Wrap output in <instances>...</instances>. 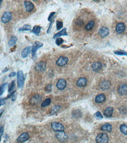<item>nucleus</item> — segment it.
Returning a JSON list of instances; mask_svg holds the SVG:
<instances>
[{"label":"nucleus","instance_id":"c03bdc74","mask_svg":"<svg viewBox=\"0 0 127 143\" xmlns=\"http://www.w3.org/2000/svg\"><path fill=\"white\" fill-rule=\"evenodd\" d=\"M16 95H15L14 94L13 95V96L12 97V100L13 101H15L16 100Z\"/></svg>","mask_w":127,"mask_h":143},{"label":"nucleus","instance_id":"f03ea898","mask_svg":"<svg viewBox=\"0 0 127 143\" xmlns=\"http://www.w3.org/2000/svg\"><path fill=\"white\" fill-rule=\"evenodd\" d=\"M43 46V44L39 41H36L34 43L32 49V58L34 59L36 58L37 57L36 53L37 50L41 47H42Z\"/></svg>","mask_w":127,"mask_h":143},{"label":"nucleus","instance_id":"9b49d317","mask_svg":"<svg viewBox=\"0 0 127 143\" xmlns=\"http://www.w3.org/2000/svg\"><path fill=\"white\" fill-rule=\"evenodd\" d=\"M109 34V30L107 27H102L99 31V34L101 37L104 38L107 37Z\"/></svg>","mask_w":127,"mask_h":143},{"label":"nucleus","instance_id":"20e7f679","mask_svg":"<svg viewBox=\"0 0 127 143\" xmlns=\"http://www.w3.org/2000/svg\"><path fill=\"white\" fill-rule=\"evenodd\" d=\"M51 126L54 131H64V125L61 123L57 122H53L51 123Z\"/></svg>","mask_w":127,"mask_h":143},{"label":"nucleus","instance_id":"f8f14e48","mask_svg":"<svg viewBox=\"0 0 127 143\" xmlns=\"http://www.w3.org/2000/svg\"><path fill=\"white\" fill-rule=\"evenodd\" d=\"M24 6L26 8V11L27 12H30L32 11L34 8V4L30 1H27L24 3Z\"/></svg>","mask_w":127,"mask_h":143},{"label":"nucleus","instance_id":"dca6fc26","mask_svg":"<svg viewBox=\"0 0 127 143\" xmlns=\"http://www.w3.org/2000/svg\"><path fill=\"white\" fill-rule=\"evenodd\" d=\"M32 50V47L31 46L27 47L22 52L21 56L24 58L26 57L31 52Z\"/></svg>","mask_w":127,"mask_h":143},{"label":"nucleus","instance_id":"4c0bfd02","mask_svg":"<svg viewBox=\"0 0 127 143\" xmlns=\"http://www.w3.org/2000/svg\"><path fill=\"white\" fill-rule=\"evenodd\" d=\"M53 22H54V21H53V19H52L51 20V23H50V24L49 29H47V33H49L50 32L51 29H52V24L53 23Z\"/></svg>","mask_w":127,"mask_h":143},{"label":"nucleus","instance_id":"5701e85b","mask_svg":"<svg viewBox=\"0 0 127 143\" xmlns=\"http://www.w3.org/2000/svg\"><path fill=\"white\" fill-rule=\"evenodd\" d=\"M41 29V27L39 26H34L31 32L34 33L35 35H38L40 34Z\"/></svg>","mask_w":127,"mask_h":143},{"label":"nucleus","instance_id":"bb28decb","mask_svg":"<svg viewBox=\"0 0 127 143\" xmlns=\"http://www.w3.org/2000/svg\"><path fill=\"white\" fill-rule=\"evenodd\" d=\"M51 103V99L50 98H46L42 102L41 106L44 107L49 106Z\"/></svg>","mask_w":127,"mask_h":143},{"label":"nucleus","instance_id":"2eb2a0df","mask_svg":"<svg viewBox=\"0 0 127 143\" xmlns=\"http://www.w3.org/2000/svg\"><path fill=\"white\" fill-rule=\"evenodd\" d=\"M125 27L123 23H119L116 27V31L118 34H121L125 31Z\"/></svg>","mask_w":127,"mask_h":143},{"label":"nucleus","instance_id":"6e6552de","mask_svg":"<svg viewBox=\"0 0 127 143\" xmlns=\"http://www.w3.org/2000/svg\"><path fill=\"white\" fill-rule=\"evenodd\" d=\"M42 97L40 95H36L31 98L30 100V103L32 105H37L40 103Z\"/></svg>","mask_w":127,"mask_h":143},{"label":"nucleus","instance_id":"412c9836","mask_svg":"<svg viewBox=\"0 0 127 143\" xmlns=\"http://www.w3.org/2000/svg\"><path fill=\"white\" fill-rule=\"evenodd\" d=\"M113 109L111 107H108L104 112V115L107 117H110L113 114Z\"/></svg>","mask_w":127,"mask_h":143},{"label":"nucleus","instance_id":"a18cd8bd","mask_svg":"<svg viewBox=\"0 0 127 143\" xmlns=\"http://www.w3.org/2000/svg\"><path fill=\"white\" fill-rule=\"evenodd\" d=\"M94 1H98L99 0H93Z\"/></svg>","mask_w":127,"mask_h":143},{"label":"nucleus","instance_id":"7ed1b4c3","mask_svg":"<svg viewBox=\"0 0 127 143\" xmlns=\"http://www.w3.org/2000/svg\"><path fill=\"white\" fill-rule=\"evenodd\" d=\"M24 80L25 78L23 72L19 71L17 74V84L19 88H23L24 85Z\"/></svg>","mask_w":127,"mask_h":143},{"label":"nucleus","instance_id":"6ab92c4d","mask_svg":"<svg viewBox=\"0 0 127 143\" xmlns=\"http://www.w3.org/2000/svg\"><path fill=\"white\" fill-rule=\"evenodd\" d=\"M100 87L103 90H107L110 88V83L107 81H102L100 84Z\"/></svg>","mask_w":127,"mask_h":143},{"label":"nucleus","instance_id":"aec40b11","mask_svg":"<svg viewBox=\"0 0 127 143\" xmlns=\"http://www.w3.org/2000/svg\"><path fill=\"white\" fill-rule=\"evenodd\" d=\"M106 100V97L104 94H102L97 95L96 97L95 101L98 103H101L104 102Z\"/></svg>","mask_w":127,"mask_h":143},{"label":"nucleus","instance_id":"9d476101","mask_svg":"<svg viewBox=\"0 0 127 143\" xmlns=\"http://www.w3.org/2000/svg\"><path fill=\"white\" fill-rule=\"evenodd\" d=\"M66 81L64 79L59 80L56 84V86L60 90H63L65 89L66 86Z\"/></svg>","mask_w":127,"mask_h":143},{"label":"nucleus","instance_id":"0eeeda50","mask_svg":"<svg viewBox=\"0 0 127 143\" xmlns=\"http://www.w3.org/2000/svg\"><path fill=\"white\" fill-rule=\"evenodd\" d=\"M69 59L67 57L61 56L56 61V64L59 66H63L67 64Z\"/></svg>","mask_w":127,"mask_h":143},{"label":"nucleus","instance_id":"49530a36","mask_svg":"<svg viewBox=\"0 0 127 143\" xmlns=\"http://www.w3.org/2000/svg\"></svg>","mask_w":127,"mask_h":143},{"label":"nucleus","instance_id":"39448f33","mask_svg":"<svg viewBox=\"0 0 127 143\" xmlns=\"http://www.w3.org/2000/svg\"><path fill=\"white\" fill-rule=\"evenodd\" d=\"M57 138L60 141L64 142L67 140L68 138L67 134L64 131H58L56 133Z\"/></svg>","mask_w":127,"mask_h":143},{"label":"nucleus","instance_id":"37998d69","mask_svg":"<svg viewBox=\"0 0 127 143\" xmlns=\"http://www.w3.org/2000/svg\"><path fill=\"white\" fill-rule=\"evenodd\" d=\"M15 75H16V73L15 72H12L9 74V77H14Z\"/></svg>","mask_w":127,"mask_h":143},{"label":"nucleus","instance_id":"f3484780","mask_svg":"<svg viewBox=\"0 0 127 143\" xmlns=\"http://www.w3.org/2000/svg\"><path fill=\"white\" fill-rule=\"evenodd\" d=\"M87 81L85 78H81L79 79L77 82V85L79 87H84L87 85Z\"/></svg>","mask_w":127,"mask_h":143},{"label":"nucleus","instance_id":"2f4dec72","mask_svg":"<svg viewBox=\"0 0 127 143\" xmlns=\"http://www.w3.org/2000/svg\"><path fill=\"white\" fill-rule=\"evenodd\" d=\"M8 85V83H5L3 84L2 85L0 86V95H2L5 90L6 88V86Z\"/></svg>","mask_w":127,"mask_h":143},{"label":"nucleus","instance_id":"ea45409f","mask_svg":"<svg viewBox=\"0 0 127 143\" xmlns=\"http://www.w3.org/2000/svg\"><path fill=\"white\" fill-rule=\"evenodd\" d=\"M52 85H49L46 88V90L48 92H50L52 90Z\"/></svg>","mask_w":127,"mask_h":143},{"label":"nucleus","instance_id":"393cba45","mask_svg":"<svg viewBox=\"0 0 127 143\" xmlns=\"http://www.w3.org/2000/svg\"><path fill=\"white\" fill-rule=\"evenodd\" d=\"M102 130L107 132H110L112 129V126L111 124L107 123L102 126L101 127Z\"/></svg>","mask_w":127,"mask_h":143},{"label":"nucleus","instance_id":"b1692460","mask_svg":"<svg viewBox=\"0 0 127 143\" xmlns=\"http://www.w3.org/2000/svg\"><path fill=\"white\" fill-rule=\"evenodd\" d=\"M17 38L16 36H12L9 42V46L10 47L13 46L15 45V44L17 43Z\"/></svg>","mask_w":127,"mask_h":143},{"label":"nucleus","instance_id":"79ce46f5","mask_svg":"<svg viewBox=\"0 0 127 143\" xmlns=\"http://www.w3.org/2000/svg\"><path fill=\"white\" fill-rule=\"evenodd\" d=\"M3 132H4V128L3 127H1L0 129V136H1V137L3 134Z\"/></svg>","mask_w":127,"mask_h":143},{"label":"nucleus","instance_id":"423d86ee","mask_svg":"<svg viewBox=\"0 0 127 143\" xmlns=\"http://www.w3.org/2000/svg\"><path fill=\"white\" fill-rule=\"evenodd\" d=\"M12 14L10 12H5L3 14L1 18V21L3 23L6 24L11 20Z\"/></svg>","mask_w":127,"mask_h":143},{"label":"nucleus","instance_id":"cd10ccee","mask_svg":"<svg viewBox=\"0 0 127 143\" xmlns=\"http://www.w3.org/2000/svg\"><path fill=\"white\" fill-rule=\"evenodd\" d=\"M32 29V27L28 24H25L23 26V27L19 29L18 31H30Z\"/></svg>","mask_w":127,"mask_h":143},{"label":"nucleus","instance_id":"c9c22d12","mask_svg":"<svg viewBox=\"0 0 127 143\" xmlns=\"http://www.w3.org/2000/svg\"><path fill=\"white\" fill-rule=\"evenodd\" d=\"M80 113H81L78 110H75L73 112V116L75 117H79V116H80Z\"/></svg>","mask_w":127,"mask_h":143},{"label":"nucleus","instance_id":"a878e982","mask_svg":"<svg viewBox=\"0 0 127 143\" xmlns=\"http://www.w3.org/2000/svg\"><path fill=\"white\" fill-rule=\"evenodd\" d=\"M60 108H61V107H60V106H55L52 109L51 112H50V114H51V115H54L56 114L60 110Z\"/></svg>","mask_w":127,"mask_h":143},{"label":"nucleus","instance_id":"4be33fe9","mask_svg":"<svg viewBox=\"0 0 127 143\" xmlns=\"http://www.w3.org/2000/svg\"><path fill=\"white\" fill-rule=\"evenodd\" d=\"M92 67H93L94 71L95 72H98L101 68V63L99 62H95L93 64Z\"/></svg>","mask_w":127,"mask_h":143},{"label":"nucleus","instance_id":"a19ab883","mask_svg":"<svg viewBox=\"0 0 127 143\" xmlns=\"http://www.w3.org/2000/svg\"><path fill=\"white\" fill-rule=\"evenodd\" d=\"M5 104V99L1 98L0 99V106L4 105Z\"/></svg>","mask_w":127,"mask_h":143},{"label":"nucleus","instance_id":"e433bc0d","mask_svg":"<svg viewBox=\"0 0 127 143\" xmlns=\"http://www.w3.org/2000/svg\"><path fill=\"white\" fill-rule=\"evenodd\" d=\"M95 116L96 118L98 119H101L103 118L102 115L99 112L96 113L95 114Z\"/></svg>","mask_w":127,"mask_h":143},{"label":"nucleus","instance_id":"f704fd0d","mask_svg":"<svg viewBox=\"0 0 127 143\" xmlns=\"http://www.w3.org/2000/svg\"><path fill=\"white\" fill-rule=\"evenodd\" d=\"M64 40L61 38H57L56 40V44L58 46H60L64 43Z\"/></svg>","mask_w":127,"mask_h":143},{"label":"nucleus","instance_id":"72a5a7b5","mask_svg":"<svg viewBox=\"0 0 127 143\" xmlns=\"http://www.w3.org/2000/svg\"><path fill=\"white\" fill-rule=\"evenodd\" d=\"M115 54L116 55H125L127 56V52L123 50H117L114 52Z\"/></svg>","mask_w":127,"mask_h":143},{"label":"nucleus","instance_id":"1a4fd4ad","mask_svg":"<svg viewBox=\"0 0 127 143\" xmlns=\"http://www.w3.org/2000/svg\"><path fill=\"white\" fill-rule=\"evenodd\" d=\"M30 138L29 133L27 132L22 133L17 139V141L18 142H24L28 141Z\"/></svg>","mask_w":127,"mask_h":143},{"label":"nucleus","instance_id":"c756f323","mask_svg":"<svg viewBox=\"0 0 127 143\" xmlns=\"http://www.w3.org/2000/svg\"><path fill=\"white\" fill-rule=\"evenodd\" d=\"M121 132L125 135H127V125L126 124H122L120 126Z\"/></svg>","mask_w":127,"mask_h":143},{"label":"nucleus","instance_id":"58836bf2","mask_svg":"<svg viewBox=\"0 0 127 143\" xmlns=\"http://www.w3.org/2000/svg\"><path fill=\"white\" fill-rule=\"evenodd\" d=\"M56 14L55 12H52V13H50V14L49 16V17L48 18V21H50L52 19L54 15H55V14Z\"/></svg>","mask_w":127,"mask_h":143},{"label":"nucleus","instance_id":"473e14b6","mask_svg":"<svg viewBox=\"0 0 127 143\" xmlns=\"http://www.w3.org/2000/svg\"><path fill=\"white\" fill-rule=\"evenodd\" d=\"M63 27V23L62 21L57 20L56 21V29L58 30H60Z\"/></svg>","mask_w":127,"mask_h":143},{"label":"nucleus","instance_id":"c85d7f7f","mask_svg":"<svg viewBox=\"0 0 127 143\" xmlns=\"http://www.w3.org/2000/svg\"><path fill=\"white\" fill-rule=\"evenodd\" d=\"M94 25V22L93 21H90L85 27V29L87 30H90L93 28Z\"/></svg>","mask_w":127,"mask_h":143},{"label":"nucleus","instance_id":"4468645a","mask_svg":"<svg viewBox=\"0 0 127 143\" xmlns=\"http://www.w3.org/2000/svg\"><path fill=\"white\" fill-rule=\"evenodd\" d=\"M118 92L120 94H127V85L125 84H122L118 89Z\"/></svg>","mask_w":127,"mask_h":143},{"label":"nucleus","instance_id":"a211bd4d","mask_svg":"<svg viewBox=\"0 0 127 143\" xmlns=\"http://www.w3.org/2000/svg\"><path fill=\"white\" fill-rule=\"evenodd\" d=\"M67 35H68V34H67V32L66 29H65H65H63L61 31L57 33V34H55L53 36V38L54 39H55L59 37L63 36V35L67 36Z\"/></svg>","mask_w":127,"mask_h":143},{"label":"nucleus","instance_id":"7c9ffc66","mask_svg":"<svg viewBox=\"0 0 127 143\" xmlns=\"http://www.w3.org/2000/svg\"><path fill=\"white\" fill-rule=\"evenodd\" d=\"M15 87V81H13L10 84L9 86V92H11L14 89Z\"/></svg>","mask_w":127,"mask_h":143},{"label":"nucleus","instance_id":"ddd939ff","mask_svg":"<svg viewBox=\"0 0 127 143\" xmlns=\"http://www.w3.org/2000/svg\"><path fill=\"white\" fill-rule=\"evenodd\" d=\"M46 67V64L44 62H40L36 65L35 69L40 72H43L45 70Z\"/></svg>","mask_w":127,"mask_h":143},{"label":"nucleus","instance_id":"f257e3e1","mask_svg":"<svg viewBox=\"0 0 127 143\" xmlns=\"http://www.w3.org/2000/svg\"><path fill=\"white\" fill-rule=\"evenodd\" d=\"M96 142L98 143H106L109 141V137L106 133H102L99 134L96 138Z\"/></svg>","mask_w":127,"mask_h":143}]
</instances>
